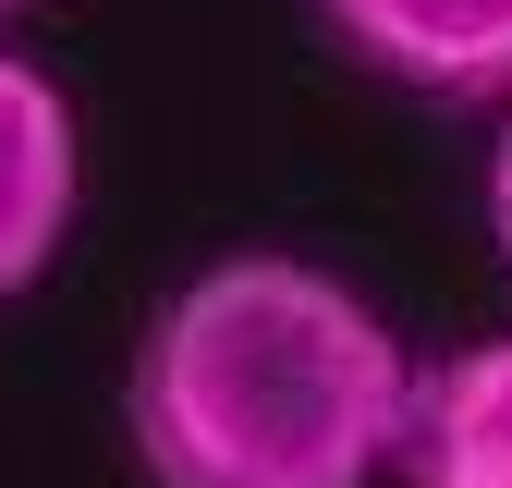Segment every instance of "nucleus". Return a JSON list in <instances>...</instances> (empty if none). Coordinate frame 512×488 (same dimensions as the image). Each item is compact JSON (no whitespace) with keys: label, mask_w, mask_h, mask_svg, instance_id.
<instances>
[{"label":"nucleus","mask_w":512,"mask_h":488,"mask_svg":"<svg viewBox=\"0 0 512 488\" xmlns=\"http://www.w3.org/2000/svg\"><path fill=\"white\" fill-rule=\"evenodd\" d=\"M74 98H61L25 49H0V305L25 281H49L61 232H74Z\"/></svg>","instance_id":"3"},{"label":"nucleus","mask_w":512,"mask_h":488,"mask_svg":"<svg viewBox=\"0 0 512 488\" xmlns=\"http://www.w3.org/2000/svg\"><path fill=\"white\" fill-rule=\"evenodd\" d=\"M13 13H25V0H0V25H13Z\"/></svg>","instance_id":"6"},{"label":"nucleus","mask_w":512,"mask_h":488,"mask_svg":"<svg viewBox=\"0 0 512 488\" xmlns=\"http://www.w3.org/2000/svg\"><path fill=\"white\" fill-rule=\"evenodd\" d=\"M378 86H415L439 110H476V98H512V0H317Z\"/></svg>","instance_id":"2"},{"label":"nucleus","mask_w":512,"mask_h":488,"mask_svg":"<svg viewBox=\"0 0 512 488\" xmlns=\"http://www.w3.org/2000/svg\"><path fill=\"white\" fill-rule=\"evenodd\" d=\"M391 464L415 488H512V342H464L452 366H427Z\"/></svg>","instance_id":"4"},{"label":"nucleus","mask_w":512,"mask_h":488,"mask_svg":"<svg viewBox=\"0 0 512 488\" xmlns=\"http://www.w3.org/2000/svg\"><path fill=\"white\" fill-rule=\"evenodd\" d=\"M403 415L415 366L391 318L305 257H220L171 281L122 391L159 488H366L403 452Z\"/></svg>","instance_id":"1"},{"label":"nucleus","mask_w":512,"mask_h":488,"mask_svg":"<svg viewBox=\"0 0 512 488\" xmlns=\"http://www.w3.org/2000/svg\"><path fill=\"white\" fill-rule=\"evenodd\" d=\"M488 232H500V257H512V110H500V147H488Z\"/></svg>","instance_id":"5"}]
</instances>
